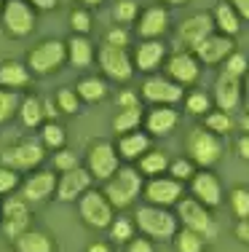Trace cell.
I'll list each match as a JSON object with an SVG mask.
<instances>
[{
  "label": "cell",
  "mask_w": 249,
  "mask_h": 252,
  "mask_svg": "<svg viewBox=\"0 0 249 252\" xmlns=\"http://www.w3.org/2000/svg\"><path fill=\"white\" fill-rule=\"evenodd\" d=\"M212 32H215V22H212V14H206V11H198V14L188 16L180 25V40L188 49H195V46H198L201 40H206Z\"/></svg>",
  "instance_id": "15"
},
{
  "label": "cell",
  "mask_w": 249,
  "mask_h": 252,
  "mask_svg": "<svg viewBox=\"0 0 249 252\" xmlns=\"http://www.w3.org/2000/svg\"><path fill=\"white\" fill-rule=\"evenodd\" d=\"M212 22H215V30H220V32L228 35V38H233V35L241 30L239 14H236L228 3H217L215 5V11H212Z\"/></svg>",
  "instance_id": "28"
},
{
  "label": "cell",
  "mask_w": 249,
  "mask_h": 252,
  "mask_svg": "<svg viewBox=\"0 0 249 252\" xmlns=\"http://www.w3.org/2000/svg\"><path fill=\"white\" fill-rule=\"evenodd\" d=\"M64 54H67V49H64L62 40H43V43H38L32 51H29L27 67L32 70V73L49 75V73H54V70L62 67Z\"/></svg>",
  "instance_id": "7"
},
{
  "label": "cell",
  "mask_w": 249,
  "mask_h": 252,
  "mask_svg": "<svg viewBox=\"0 0 249 252\" xmlns=\"http://www.w3.org/2000/svg\"><path fill=\"white\" fill-rule=\"evenodd\" d=\"M134 231H137V225H134L129 218H118V220H112V223H110V233H112L115 242H132Z\"/></svg>",
  "instance_id": "39"
},
{
  "label": "cell",
  "mask_w": 249,
  "mask_h": 252,
  "mask_svg": "<svg viewBox=\"0 0 249 252\" xmlns=\"http://www.w3.org/2000/svg\"><path fill=\"white\" fill-rule=\"evenodd\" d=\"M75 166H78V156H75L73 151H59L54 156V169L67 172V169H75Z\"/></svg>",
  "instance_id": "47"
},
{
  "label": "cell",
  "mask_w": 249,
  "mask_h": 252,
  "mask_svg": "<svg viewBox=\"0 0 249 252\" xmlns=\"http://www.w3.org/2000/svg\"><path fill=\"white\" fill-rule=\"evenodd\" d=\"M230 209H233V215L239 220H247V215H249V188L247 185H236L230 190Z\"/></svg>",
  "instance_id": "35"
},
{
  "label": "cell",
  "mask_w": 249,
  "mask_h": 252,
  "mask_svg": "<svg viewBox=\"0 0 249 252\" xmlns=\"http://www.w3.org/2000/svg\"><path fill=\"white\" fill-rule=\"evenodd\" d=\"M86 252H110V247L105 242H94V244H88Z\"/></svg>",
  "instance_id": "55"
},
{
  "label": "cell",
  "mask_w": 249,
  "mask_h": 252,
  "mask_svg": "<svg viewBox=\"0 0 249 252\" xmlns=\"http://www.w3.org/2000/svg\"><path fill=\"white\" fill-rule=\"evenodd\" d=\"M86 169L91 177L97 180H108L110 175H115V169L121 166V158H118L115 153V145L108 140H94L91 145H88V153H86Z\"/></svg>",
  "instance_id": "5"
},
{
  "label": "cell",
  "mask_w": 249,
  "mask_h": 252,
  "mask_svg": "<svg viewBox=\"0 0 249 252\" xmlns=\"http://www.w3.org/2000/svg\"><path fill=\"white\" fill-rule=\"evenodd\" d=\"M56 113H59L56 102H51V99H43V118H54Z\"/></svg>",
  "instance_id": "53"
},
{
  "label": "cell",
  "mask_w": 249,
  "mask_h": 252,
  "mask_svg": "<svg viewBox=\"0 0 249 252\" xmlns=\"http://www.w3.org/2000/svg\"><path fill=\"white\" fill-rule=\"evenodd\" d=\"M177 223H182L188 231L201 233L204 239H212L217 233V225L209 215V207H204L195 199H180L177 201Z\"/></svg>",
  "instance_id": "4"
},
{
  "label": "cell",
  "mask_w": 249,
  "mask_h": 252,
  "mask_svg": "<svg viewBox=\"0 0 249 252\" xmlns=\"http://www.w3.org/2000/svg\"><path fill=\"white\" fill-rule=\"evenodd\" d=\"M19 116L25 126H40V121H43V99L35 97V94L19 99Z\"/></svg>",
  "instance_id": "31"
},
{
  "label": "cell",
  "mask_w": 249,
  "mask_h": 252,
  "mask_svg": "<svg viewBox=\"0 0 249 252\" xmlns=\"http://www.w3.org/2000/svg\"><path fill=\"white\" fill-rule=\"evenodd\" d=\"M164 62H166V78L174 81V83H180V86L198 81V75H201V67H198V62H195V57L188 54V51L174 54V57L164 59Z\"/></svg>",
  "instance_id": "17"
},
{
  "label": "cell",
  "mask_w": 249,
  "mask_h": 252,
  "mask_svg": "<svg viewBox=\"0 0 249 252\" xmlns=\"http://www.w3.org/2000/svg\"><path fill=\"white\" fill-rule=\"evenodd\" d=\"M19 185V172L11 169V166H0V196H11Z\"/></svg>",
  "instance_id": "43"
},
{
  "label": "cell",
  "mask_w": 249,
  "mask_h": 252,
  "mask_svg": "<svg viewBox=\"0 0 249 252\" xmlns=\"http://www.w3.org/2000/svg\"><path fill=\"white\" fill-rule=\"evenodd\" d=\"M142 126V110L139 107H132V110H121L115 118H112V129L118 134H126V131H134Z\"/></svg>",
  "instance_id": "34"
},
{
  "label": "cell",
  "mask_w": 249,
  "mask_h": 252,
  "mask_svg": "<svg viewBox=\"0 0 249 252\" xmlns=\"http://www.w3.org/2000/svg\"><path fill=\"white\" fill-rule=\"evenodd\" d=\"M142 124H145L147 134L153 137H166L177 124H180V113L169 105H161V107H153L147 116H142Z\"/></svg>",
  "instance_id": "20"
},
{
  "label": "cell",
  "mask_w": 249,
  "mask_h": 252,
  "mask_svg": "<svg viewBox=\"0 0 249 252\" xmlns=\"http://www.w3.org/2000/svg\"><path fill=\"white\" fill-rule=\"evenodd\" d=\"M166 27H169V11L161 5H150L137 16V32L145 40H158L166 32Z\"/></svg>",
  "instance_id": "19"
},
{
  "label": "cell",
  "mask_w": 249,
  "mask_h": 252,
  "mask_svg": "<svg viewBox=\"0 0 249 252\" xmlns=\"http://www.w3.org/2000/svg\"><path fill=\"white\" fill-rule=\"evenodd\" d=\"M56 107L59 113H67V116H75L81 110V99L75 94V89H59L56 94Z\"/></svg>",
  "instance_id": "36"
},
{
  "label": "cell",
  "mask_w": 249,
  "mask_h": 252,
  "mask_svg": "<svg viewBox=\"0 0 249 252\" xmlns=\"http://www.w3.org/2000/svg\"><path fill=\"white\" fill-rule=\"evenodd\" d=\"M228 5H230V8H233L236 14L241 16V19H247V16H249V0H230Z\"/></svg>",
  "instance_id": "50"
},
{
  "label": "cell",
  "mask_w": 249,
  "mask_h": 252,
  "mask_svg": "<svg viewBox=\"0 0 249 252\" xmlns=\"http://www.w3.org/2000/svg\"><path fill=\"white\" fill-rule=\"evenodd\" d=\"M215 99H217V110H236L241 99V78H233L228 73H220L215 83Z\"/></svg>",
  "instance_id": "22"
},
{
  "label": "cell",
  "mask_w": 249,
  "mask_h": 252,
  "mask_svg": "<svg viewBox=\"0 0 249 252\" xmlns=\"http://www.w3.org/2000/svg\"><path fill=\"white\" fill-rule=\"evenodd\" d=\"M147 151H150V134H147V131H139V129L121 134L115 142V153H118V158H123V161H137L139 156L147 153Z\"/></svg>",
  "instance_id": "23"
},
{
  "label": "cell",
  "mask_w": 249,
  "mask_h": 252,
  "mask_svg": "<svg viewBox=\"0 0 249 252\" xmlns=\"http://www.w3.org/2000/svg\"><path fill=\"white\" fill-rule=\"evenodd\" d=\"M193 51H195L193 57L198 59V62H206V64L225 62V57H230V54H233V38H228V35H217V32H212L209 38L201 40V43L195 46Z\"/></svg>",
  "instance_id": "16"
},
{
  "label": "cell",
  "mask_w": 249,
  "mask_h": 252,
  "mask_svg": "<svg viewBox=\"0 0 249 252\" xmlns=\"http://www.w3.org/2000/svg\"><path fill=\"white\" fill-rule=\"evenodd\" d=\"M166 59V49L161 40H142L134 51V67L142 70V73H156Z\"/></svg>",
  "instance_id": "21"
},
{
  "label": "cell",
  "mask_w": 249,
  "mask_h": 252,
  "mask_svg": "<svg viewBox=\"0 0 249 252\" xmlns=\"http://www.w3.org/2000/svg\"><path fill=\"white\" fill-rule=\"evenodd\" d=\"M67 54H70V62L75 64V67H86V64H91V59H94V49H91V43H88L83 35H73V38L67 40Z\"/></svg>",
  "instance_id": "30"
},
{
  "label": "cell",
  "mask_w": 249,
  "mask_h": 252,
  "mask_svg": "<svg viewBox=\"0 0 249 252\" xmlns=\"http://www.w3.org/2000/svg\"><path fill=\"white\" fill-rule=\"evenodd\" d=\"M40 142H43L46 148H62L64 145V129L54 121H49L40 129Z\"/></svg>",
  "instance_id": "38"
},
{
  "label": "cell",
  "mask_w": 249,
  "mask_h": 252,
  "mask_svg": "<svg viewBox=\"0 0 249 252\" xmlns=\"http://www.w3.org/2000/svg\"><path fill=\"white\" fill-rule=\"evenodd\" d=\"M166 169H169V156H166L164 151H156V148H150L147 153H142L137 158V172L139 175L161 177Z\"/></svg>",
  "instance_id": "27"
},
{
  "label": "cell",
  "mask_w": 249,
  "mask_h": 252,
  "mask_svg": "<svg viewBox=\"0 0 249 252\" xmlns=\"http://www.w3.org/2000/svg\"><path fill=\"white\" fill-rule=\"evenodd\" d=\"M185 107H188V113H193V116H206V113L212 110V102L204 92H193V94L185 97Z\"/></svg>",
  "instance_id": "40"
},
{
  "label": "cell",
  "mask_w": 249,
  "mask_h": 252,
  "mask_svg": "<svg viewBox=\"0 0 249 252\" xmlns=\"http://www.w3.org/2000/svg\"><path fill=\"white\" fill-rule=\"evenodd\" d=\"M193 199L201 201L204 207H220L222 204V185L212 172H195L191 177Z\"/></svg>",
  "instance_id": "18"
},
{
  "label": "cell",
  "mask_w": 249,
  "mask_h": 252,
  "mask_svg": "<svg viewBox=\"0 0 249 252\" xmlns=\"http://www.w3.org/2000/svg\"><path fill=\"white\" fill-rule=\"evenodd\" d=\"M88 188H91V175H88V169L75 166V169L62 172V177L56 180L54 196L59 201H75V199H81Z\"/></svg>",
  "instance_id": "14"
},
{
  "label": "cell",
  "mask_w": 249,
  "mask_h": 252,
  "mask_svg": "<svg viewBox=\"0 0 249 252\" xmlns=\"http://www.w3.org/2000/svg\"><path fill=\"white\" fill-rule=\"evenodd\" d=\"M134 225L145 233V239H153V242H169L180 231L177 215H171L166 207H153V204H145L134 212Z\"/></svg>",
  "instance_id": "1"
},
{
  "label": "cell",
  "mask_w": 249,
  "mask_h": 252,
  "mask_svg": "<svg viewBox=\"0 0 249 252\" xmlns=\"http://www.w3.org/2000/svg\"><path fill=\"white\" fill-rule=\"evenodd\" d=\"M78 212H81L83 223L91 225V228H108L112 223V207H110V201L105 199L102 190L88 188L78 199Z\"/></svg>",
  "instance_id": "6"
},
{
  "label": "cell",
  "mask_w": 249,
  "mask_h": 252,
  "mask_svg": "<svg viewBox=\"0 0 249 252\" xmlns=\"http://www.w3.org/2000/svg\"><path fill=\"white\" fill-rule=\"evenodd\" d=\"M132 43V38H129V32L123 27H112L105 32V46H115V49H126V46Z\"/></svg>",
  "instance_id": "46"
},
{
  "label": "cell",
  "mask_w": 249,
  "mask_h": 252,
  "mask_svg": "<svg viewBox=\"0 0 249 252\" xmlns=\"http://www.w3.org/2000/svg\"><path fill=\"white\" fill-rule=\"evenodd\" d=\"M174 242H177V252H206V239L195 231H182L174 233Z\"/></svg>",
  "instance_id": "32"
},
{
  "label": "cell",
  "mask_w": 249,
  "mask_h": 252,
  "mask_svg": "<svg viewBox=\"0 0 249 252\" xmlns=\"http://www.w3.org/2000/svg\"><path fill=\"white\" fill-rule=\"evenodd\" d=\"M27 3L32 5V8H40V11H54L59 0H27Z\"/></svg>",
  "instance_id": "51"
},
{
  "label": "cell",
  "mask_w": 249,
  "mask_h": 252,
  "mask_svg": "<svg viewBox=\"0 0 249 252\" xmlns=\"http://www.w3.org/2000/svg\"><path fill=\"white\" fill-rule=\"evenodd\" d=\"M81 3H83V5H88V8H94V5H102L105 0H81Z\"/></svg>",
  "instance_id": "56"
},
{
  "label": "cell",
  "mask_w": 249,
  "mask_h": 252,
  "mask_svg": "<svg viewBox=\"0 0 249 252\" xmlns=\"http://www.w3.org/2000/svg\"><path fill=\"white\" fill-rule=\"evenodd\" d=\"M32 223V218H29V209L22 196H11V199H5L3 204V231L5 236L14 242L16 236H22V233L29 228Z\"/></svg>",
  "instance_id": "13"
},
{
  "label": "cell",
  "mask_w": 249,
  "mask_h": 252,
  "mask_svg": "<svg viewBox=\"0 0 249 252\" xmlns=\"http://www.w3.org/2000/svg\"><path fill=\"white\" fill-rule=\"evenodd\" d=\"M142 196L153 207H171L182 199V185L174 177H153L150 183H142Z\"/></svg>",
  "instance_id": "10"
},
{
  "label": "cell",
  "mask_w": 249,
  "mask_h": 252,
  "mask_svg": "<svg viewBox=\"0 0 249 252\" xmlns=\"http://www.w3.org/2000/svg\"><path fill=\"white\" fill-rule=\"evenodd\" d=\"M0 5H3V0H0Z\"/></svg>",
  "instance_id": "58"
},
{
  "label": "cell",
  "mask_w": 249,
  "mask_h": 252,
  "mask_svg": "<svg viewBox=\"0 0 249 252\" xmlns=\"http://www.w3.org/2000/svg\"><path fill=\"white\" fill-rule=\"evenodd\" d=\"M54 190H56V175L54 172H35V175L25 183L22 199L25 201H46L49 196H54Z\"/></svg>",
  "instance_id": "24"
},
{
  "label": "cell",
  "mask_w": 249,
  "mask_h": 252,
  "mask_svg": "<svg viewBox=\"0 0 249 252\" xmlns=\"http://www.w3.org/2000/svg\"><path fill=\"white\" fill-rule=\"evenodd\" d=\"M204 129H209L212 134H228L230 129H233V118H230V113L225 110H209L204 116Z\"/></svg>",
  "instance_id": "33"
},
{
  "label": "cell",
  "mask_w": 249,
  "mask_h": 252,
  "mask_svg": "<svg viewBox=\"0 0 249 252\" xmlns=\"http://www.w3.org/2000/svg\"><path fill=\"white\" fill-rule=\"evenodd\" d=\"M222 73H228V75H233V78H241L247 73V57L244 54H230V57H225V62H222Z\"/></svg>",
  "instance_id": "44"
},
{
  "label": "cell",
  "mask_w": 249,
  "mask_h": 252,
  "mask_svg": "<svg viewBox=\"0 0 249 252\" xmlns=\"http://www.w3.org/2000/svg\"><path fill=\"white\" fill-rule=\"evenodd\" d=\"M126 244H129L126 252H153V242L145 236H134L132 242H126Z\"/></svg>",
  "instance_id": "49"
},
{
  "label": "cell",
  "mask_w": 249,
  "mask_h": 252,
  "mask_svg": "<svg viewBox=\"0 0 249 252\" xmlns=\"http://www.w3.org/2000/svg\"><path fill=\"white\" fill-rule=\"evenodd\" d=\"M236 239H241V242H249V223H247V220H241V223L239 225H236Z\"/></svg>",
  "instance_id": "52"
},
{
  "label": "cell",
  "mask_w": 249,
  "mask_h": 252,
  "mask_svg": "<svg viewBox=\"0 0 249 252\" xmlns=\"http://www.w3.org/2000/svg\"><path fill=\"white\" fill-rule=\"evenodd\" d=\"M22 86H29V70L25 64L14 62V59L0 64V89L16 92V89H22Z\"/></svg>",
  "instance_id": "26"
},
{
  "label": "cell",
  "mask_w": 249,
  "mask_h": 252,
  "mask_svg": "<svg viewBox=\"0 0 249 252\" xmlns=\"http://www.w3.org/2000/svg\"><path fill=\"white\" fill-rule=\"evenodd\" d=\"M16 110H19V94L11 89H0V124H5Z\"/></svg>",
  "instance_id": "37"
},
{
  "label": "cell",
  "mask_w": 249,
  "mask_h": 252,
  "mask_svg": "<svg viewBox=\"0 0 249 252\" xmlns=\"http://www.w3.org/2000/svg\"><path fill=\"white\" fill-rule=\"evenodd\" d=\"M118 105H121V110H132V107H139V97L126 89V92L118 94Z\"/></svg>",
  "instance_id": "48"
},
{
  "label": "cell",
  "mask_w": 249,
  "mask_h": 252,
  "mask_svg": "<svg viewBox=\"0 0 249 252\" xmlns=\"http://www.w3.org/2000/svg\"><path fill=\"white\" fill-rule=\"evenodd\" d=\"M166 172H169L177 183H182V180H191L195 175V164L191 158H177V161H171V164H169V169H166Z\"/></svg>",
  "instance_id": "41"
},
{
  "label": "cell",
  "mask_w": 249,
  "mask_h": 252,
  "mask_svg": "<svg viewBox=\"0 0 249 252\" xmlns=\"http://www.w3.org/2000/svg\"><path fill=\"white\" fill-rule=\"evenodd\" d=\"M70 25H73V30L78 35L88 32V30H91V14H88L86 8H75L73 14H70Z\"/></svg>",
  "instance_id": "45"
},
{
  "label": "cell",
  "mask_w": 249,
  "mask_h": 252,
  "mask_svg": "<svg viewBox=\"0 0 249 252\" xmlns=\"http://www.w3.org/2000/svg\"><path fill=\"white\" fill-rule=\"evenodd\" d=\"M105 199L110 201V207H129L137 196L142 193V175L137 169H132V166H118L115 175H110L105 180V188H102Z\"/></svg>",
  "instance_id": "2"
},
{
  "label": "cell",
  "mask_w": 249,
  "mask_h": 252,
  "mask_svg": "<svg viewBox=\"0 0 249 252\" xmlns=\"http://www.w3.org/2000/svg\"><path fill=\"white\" fill-rule=\"evenodd\" d=\"M166 3H169V5H185L188 0H166Z\"/></svg>",
  "instance_id": "57"
},
{
  "label": "cell",
  "mask_w": 249,
  "mask_h": 252,
  "mask_svg": "<svg viewBox=\"0 0 249 252\" xmlns=\"http://www.w3.org/2000/svg\"><path fill=\"white\" fill-rule=\"evenodd\" d=\"M75 94H78L81 102H102L105 97H108V83L102 81V78L97 75H88V78H81L78 86H75Z\"/></svg>",
  "instance_id": "29"
},
{
  "label": "cell",
  "mask_w": 249,
  "mask_h": 252,
  "mask_svg": "<svg viewBox=\"0 0 249 252\" xmlns=\"http://www.w3.org/2000/svg\"><path fill=\"white\" fill-rule=\"evenodd\" d=\"M137 16H139L137 0H118L115 3V19L121 22V25H129V22H134Z\"/></svg>",
  "instance_id": "42"
},
{
  "label": "cell",
  "mask_w": 249,
  "mask_h": 252,
  "mask_svg": "<svg viewBox=\"0 0 249 252\" xmlns=\"http://www.w3.org/2000/svg\"><path fill=\"white\" fill-rule=\"evenodd\" d=\"M236 148H239V153H241V158H249V137L244 134V137H241V140L239 142H236Z\"/></svg>",
  "instance_id": "54"
},
{
  "label": "cell",
  "mask_w": 249,
  "mask_h": 252,
  "mask_svg": "<svg viewBox=\"0 0 249 252\" xmlns=\"http://www.w3.org/2000/svg\"><path fill=\"white\" fill-rule=\"evenodd\" d=\"M46 148L38 140H19L8 153H3V164L11 169H35L43 161Z\"/></svg>",
  "instance_id": "11"
},
{
  "label": "cell",
  "mask_w": 249,
  "mask_h": 252,
  "mask_svg": "<svg viewBox=\"0 0 249 252\" xmlns=\"http://www.w3.org/2000/svg\"><path fill=\"white\" fill-rule=\"evenodd\" d=\"M14 250L16 252H54V239L43 231L27 228L22 236L14 239Z\"/></svg>",
  "instance_id": "25"
},
{
  "label": "cell",
  "mask_w": 249,
  "mask_h": 252,
  "mask_svg": "<svg viewBox=\"0 0 249 252\" xmlns=\"http://www.w3.org/2000/svg\"><path fill=\"white\" fill-rule=\"evenodd\" d=\"M99 67H102V73L108 78H112V81H129L134 73L129 51L115 49V46H102V51H99Z\"/></svg>",
  "instance_id": "12"
},
{
  "label": "cell",
  "mask_w": 249,
  "mask_h": 252,
  "mask_svg": "<svg viewBox=\"0 0 249 252\" xmlns=\"http://www.w3.org/2000/svg\"><path fill=\"white\" fill-rule=\"evenodd\" d=\"M3 27L16 38H25L35 30V11L27 0H5L3 5Z\"/></svg>",
  "instance_id": "8"
},
{
  "label": "cell",
  "mask_w": 249,
  "mask_h": 252,
  "mask_svg": "<svg viewBox=\"0 0 249 252\" xmlns=\"http://www.w3.org/2000/svg\"><path fill=\"white\" fill-rule=\"evenodd\" d=\"M142 99H147L150 105H177L185 94H182V86L174 81H169L166 75H150L145 83H142Z\"/></svg>",
  "instance_id": "9"
},
{
  "label": "cell",
  "mask_w": 249,
  "mask_h": 252,
  "mask_svg": "<svg viewBox=\"0 0 249 252\" xmlns=\"http://www.w3.org/2000/svg\"><path fill=\"white\" fill-rule=\"evenodd\" d=\"M185 151L188 158L198 166H212L222 158V142L217 134H212L209 129L198 126V129H191L185 137Z\"/></svg>",
  "instance_id": "3"
}]
</instances>
